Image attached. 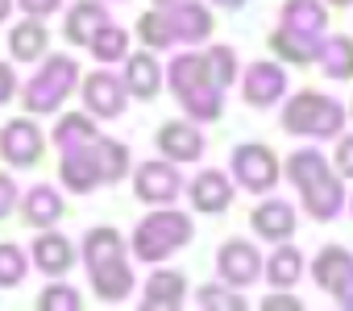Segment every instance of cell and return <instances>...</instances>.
<instances>
[{"label":"cell","instance_id":"4316f807","mask_svg":"<svg viewBox=\"0 0 353 311\" xmlns=\"http://www.w3.org/2000/svg\"><path fill=\"white\" fill-rule=\"evenodd\" d=\"M92 158H96V171H100V187H112L129 175V145L117 141V137H96L92 141Z\"/></svg>","mask_w":353,"mask_h":311},{"label":"cell","instance_id":"3957f363","mask_svg":"<svg viewBox=\"0 0 353 311\" xmlns=\"http://www.w3.org/2000/svg\"><path fill=\"white\" fill-rule=\"evenodd\" d=\"M166 87H170L174 100H179V108L188 112V120H196V125H212V120L225 116V100H221L225 92L216 87V79L208 75L204 54H196V50L170 58Z\"/></svg>","mask_w":353,"mask_h":311},{"label":"cell","instance_id":"2e32d148","mask_svg":"<svg viewBox=\"0 0 353 311\" xmlns=\"http://www.w3.org/2000/svg\"><path fill=\"white\" fill-rule=\"evenodd\" d=\"M30 257H34V270H42L46 278H67V270L75 266L79 249L54 228H38V237L30 245Z\"/></svg>","mask_w":353,"mask_h":311},{"label":"cell","instance_id":"8992f818","mask_svg":"<svg viewBox=\"0 0 353 311\" xmlns=\"http://www.w3.org/2000/svg\"><path fill=\"white\" fill-rule=\"evenodd\" d=\"M75 87H79V63L71 54H46L42 67L17 92H21V108L30 116H54L63 108V100H71Z\"/></svg>","mask_w":353,"mask_h":311},{"label":"cell","instance_id":"f546056e","mask_svg":"<svg viewBox=\"0 0 353 311\" xmlns=\"http://www.w3.org/2000/svg\"><path fill=\"white\" fill-rule=\"evenodd\" d=\"M50 137H54V145H59V153H63V149H83V145H92V141L100 137V129H96V116H88V112H63Z\"/></svg>","mask_w":353,"mask_h":311},{"label":"cell","instance_id":"4dcf8cb0","mask_svg":"<svg viewBox=\"0 0 353 311\" xmlns=\"http://www.w3.org/2000/svg\"><path fill=\"white\" fill-rule=\"evenodd\" d=\"M129 30H121V25H112V21H104L96 34H92V42H88V50H92V58L96 63H104V67H112V63H121L125 54H129Z\"/></svg>","mask_w":353,"mask_h":311},{"label":"cell","instance_id":"5b68a950","mask_svg":"<svg viewBox=\"0 0 353 311\" xmlns=\"http://www.w3.org/2000/svg\"><path fill=\"white\" fill-rule=\"evenodd\" d=\"M192 233H196V224H192L188 212H179L174 204H162V208H154L150 216L137 220V228H133V257L145 261V266L170 261L179 249L192 245Z\"/></svg>","mask_w":353,"mask_h":311},{"label":"cell","instance_id":"9c48e42d","mask_svg":"<svg viewBox=\"0 0 353 311\" xmlns=\"http://www.w3.org/2000/svg\"><path fill=\"white\" fill-rule=\"evenodd\" d=\"M79 100H83V112L96 116V120H117L129 104V92L121 83V75L112 71H92V75H79Z\"/></svg>","mask_w":353,"mask_h":311},{"label":"cell","instance_id":"ee69618b","mask_svg":"<svg viewBox=\"0 0 353 311\" xmlns=\"http://www.w3.org/2000/svg\"><path fill=\"white\" fill-rule=\"evenodd\" d=\"M212 5H221V9H245L250 0H212Z\"/></svg>","mask_w":353,"mask_h":311},{"label":"cell","instance_id":"ac0fdd59","mask_svg":"<svg viewBox=\"0 0 353 311\" xmlns=\"http://www.w3.org/2000/svg\"><path fill=\"white\" fill-rule=\"evenodd\" d=\"M17 208H21V220H26L30 228H54V224L67 216V200H63V191H54L50 183L30 187V191L17 200Z\"/></svg>","mask_w":353,"mask_h":311},{"label":"cell","instance_id":"7bdbcfd3","mask_svg":"<svg viewBox=\"0 0 353 311\" xmlns=\"http://www.w3.org/2000/svg\"><path fill=\"white\" fill-rule=\"evenodd\" d=\"M13 5H17V0H0V25H5V21H9V13H13Z\"/></svg>","mask_w":353,"mask_h":311},{"label":"cell","instance_id":"f35d334b","mask_svg":"<svg viewBox=\"0 0 353 311\" xmlns=\"http://www.w3.org/2000/svg\"><path fill=\"white\" fill-rule=\"evenodd\" d=\"M17 9H21L26 17H38V21H46L50 13H59V9H63V0H17Z\"/></svg>","mask_w":353,"mask_h":311},{"label":"cell","instance_id":"1f68e13d","mask_svg":"<svg viewBox=\"0 0 353 311\" xmlns=\"http://www.w3.org/2000/svg\"><path fill=\"white\" fill-rule=\"evenodd\" d=\"M196 307L200 311H245L250 303L229 282H204V286H196Z\"/></svg>","mask_w":353,"mask_h":311},{"label":"cell","instance_id":"d590c367","mask_svg":"<svg viewBox=\"0 0 353 311\" xmlns=\"http://www.w3.org/2000/svg\"><path fill=\"white\" fill-rule=\"evenodd\" d=\"M79 307H83L79 290H75V286H67V282H59V278L38 294V311H79Z\"/></svg>","mask_w":353,"mask_h":311},{"label":"cell","instance_id":"7a4b0ae2","mask_svg":"<svg viewBox=\"0 0 353 311\" xmlns=\"http://www.w3.org/2000/svg\"><path fill=\"white\" fill-rule=\"evenodd\" d=\"M83 266H88V282L96 290V299L104 303H125L133 294V266H129V253H125V241L112 224H96L88 228L83 245Z\"/></svg>","mask_w":353,"mask_h":311},{"label":"cell","instance_id":"60d3db41","mask_svg":"<svg viewBox=\"0 0 353 311\" xmlns=\"http://www.w3.org/2000/svg\"><path fill=\"white\" fill-rule=\"evenodd\" d=\"M17 87H21V83H17V71H13L9 63H0V104H9V100L17 96Z\"/></svg>","mask_w":353,"mask_h":311},{"label":"cell","instance_id":"ba28073f","mask_svg":"<svg viewBox=\"0 0 353 311\" xmlns=\"http://www.w3.org/2000/svg\"><path fill=\"white\" fill-rule=\"evenodd\" d=\"M46 153V133L38 129V120L26 112V116H13L0 129V162L5 167H38Z\"/></svg>","mask_w":353,"mask_h":311},{"label":"cell","instance_id":"7402d4cb","mask_svg":"<svg viewBox=\"0 0 353 311\" xmlns=\"http://www.w3.org/2000/svg\"><path fill=\"white\" fill-rule=\"evenodd\" d=\"M9 54H13V63H30V67L42 63L50 54V30H46V21H38V17L17 21L9 30Z\"/></svg>","mask_w":353,"mask_h":311},{"label":"cell","instance_id":"4fadbf2b","mask_svg":"<svg viewBox=\"0 0 353 311\" xmlns=\"http://www.w3.org/2000/svg\"><path fill=\"white\" fill-rule=\"evenodd\" d=\"M241 96H245L250 108H274V104H283V96H287V71H283V63H274V58L250 63L245 75H241Z\"/></svg>","mask_w":353,"mask_h":311},{"label":"cell","instance_id":"7c38bea8","mask_svg":"<svg viewBox=\"0 0 353 311\" xmlns=\"http://www.w3.org/2000/svg\"><path fill=\"white\" fill-rule=\"evenodd\" d=\"M154 145H158V153H162L166 162L183 167V162H200V158H204L208 137L200 133L196 120H166V125H158Z\"/></svg>","mask_w":353,"mask_h":311},{"label":"cell","instance_id":"277c9868","mask_svg":"<svg viewBox=\"0 0 353 311\" xmlns=\"http://www.w3.org/2000/svg\"><path fill=\"white\" fill-rule=\"evenodd\" d=\"M283 133L291 137H312V141H336L345 133V104L316 92V87H303L295 96H283Z\"/></svg>","mask_w":353,"mask_h":311},{"label":"cell","instance_id":"d6a6232c","mask_svg":"<svg viewBox=\"0 0 353 311\" xmlns=\"http://www.w3.org/2000/svg\"><path fill=\"white\" fill-rule=\"evenodd\" d=\"M133 34H137V42H141L145 50H170V46H174V38H170V25H166L162 9L141 13V17H137V25H133Z\"/></svg>","mask_w":353,"mask_h":311},{"label":"cell","instance_id":"836d02e7","mask_svg":"<svg viewBox=\"0 0 353 311\" xmlns=\"http://www.w3.org/2000/svg\"><path fill=\"white\" fill-rule=\"evenodd\" d=\"M204 63H208V75L216 79L221 92H229V87L237 83V75H241V71H237V50H233V46H216V42H212V46L204 50Z\"/></svg>","mask_w":353,"mask_h":311},{"label":"cell","instance_id":"603a6c76","mask_svg":"<svg viewBox=\"0 0 353 311\" xmlns=\"http://www.w3.org/2000/svg\"><path fill=\"white\" fill-rule=\"evenodd\" d=\"M59 179H63V187L75 191V195H88V191L100 187V171H96V158H92V145H83V149H63V153H59Z\"/></svg>","mask_w":353,"mask_h":311},{"label":"cell","instance_id":"8fae6325","mask_svg":"<svg viewBox=\"0 0 353 311\" xmlns=\"http://www.w3.org/2000/svg\"><path fill=\"white\" fill-rule=\"evenodd\" d=\"M162 17L170 25L174 42H188V46H208L216 34V21L208 13V5L200 0H174V5H162Z\"/></svg>","mask_w":353,"mask_h":311},{"label":"cell","instance_id":"f6af8a7d","mask_svg":"<svg viewBox=\"0 0 353 311\" xmlns=\"http://www.w3.org/2000/svg\"><path fill=\"white\" fill-rule=\"evenodd\" d=\"M328 5H332V9H349V5H353V0H328Z\"/></svg>","mask_w":353,"mask_h":311},{"label":"cell","instance_id":"d4e9b609","mask_svg":"<svg viewBox=\"0 0 353 311\" xmlns=\"http://www.w3.org/2000/svg\"><path fill=\"white\" fill-rule=\"evenodd\" d=\"M108 21V9H104V0H75V5L67 9V21H63V38L71 46H88L92 34Z\"/></svg>","mask_w":353,"mask_h":311},{"label":"cell","instance_id":"52a82bcc","mask_svg":"<svg viewBox=\"0 0 353 311\" xmlns=\"http://www.w3.org/2000/svg\"><path fill=\"white\" fill-rule=\"evenodd\" d=\"M229 171H233V183L245 187L250 195H270L283 179V162H279V153L262 141H245L233 149V158H229Z\"/></svg>","mask_w":353,"mask_h":311},{"label":"cell","instance_id":"74e56055","mask_svg":"<svg viewBox=\"0 0 353 311\" xmlns=\"http://www.w3.org/2000/svg\"><path fill=\"white\" fill-rule=\"evenodd\" d=\"M17 200H21V191H17L13 175H9V171H0V220H9V216L17 212Z\"/></svg>","mask_w":353,"mask_h":311},{"label":"cell","instance_id":"bcb514c9","mask_svg":"<svg viewBox=\"0 0 353 311\" xmlns=\"http://www.w3.org/2000/svg\"><path fill=\"white\" fill-rule=\"evenodd\" d=\"M162 5H174V0H154V9H162Z\"/></svg>","mask_w":353,"mask_h":311},{"label":"cell","instance_id":"cb8c5ba5","mask_svg":"<svg viewBox=\"0 0 353 311\" xmlns=\"http://www.w3.org/2000/svg\"><path fill=\"white\" fill-rule=\"evenodd\" d=\"M316 67L332 83H349L353 79V38L349 34H324L316 46Z\"/></svg>","mask_w":353,"mask_h":311},{"label":"cell","instance_id":"ab89813d","mask_svg":"<svg viewBox=\"0 0 353 311\" xmlns=\"http://www.w3.org/2000/svg\"><path fill=\"white\" fill-rule=\"evenodd\" d=\"M262 311H303V303L291 299L287 290H274L270 299H262Z\"/></svg>","mask_w":353,"mask_h":311},{"label":"cell","instance_id":"6da1fadb","mask_svg":"<svg viewBox=\"0 0 353 311\" xmlns=\"http://www.w3.org/2000/svg\"><path fill=\"white\" fill-rule=\"evenodd\" d=\"M287 171V179H291V187H295V195H299V204H303V212L312 216V220H320V224H328V220H336L341 212H345V179L336 175V167L324 158L320 149H295L291 158L283 162Z\"/></svg>","mask_w":353,"mask_h":311},{"label":"cell","instance_id":"9a60e30c","mask_svg":"<svg viewBox=\"0 0 353 311\" xmlns=\"http://www.w3.org/2000/svg\"><path fill=\"white\" fill-rule=\"evenodd\" d=\"M188 187V204L200 212V216H221L233 208V195H237V183L225 175V171H200Z\"/></svg>","mask_w":353,"mask_h":311},{"label":"cell","instance_id":"484cf974","mask_svg":"<svg viewBox=\"0 0 353 311\" xmlns=\"http://www.w3.org/2000/svg\"><path fill=\"white\" fill-rule=\"evenodd\" d=\"M303 253L295 249V245H287V241H279V249L262 261V278L274 286V290H291L299 278H303Z\"/></svg>","mask_w":353,"mask_h":311},{"label":"cell","instance_id":"30bf717a","mask_svg":"<svg viewBox=\"0 0 353 311\" xmlns=\"http://www.w3.org/2000/svg\"><path fill=\"white\" fill-rule=\"evenodd\" d=\"M183 191V175L174 162L166 158H154V162H141L133 171V195L145 204V208H162V204H174Z\"/></svg>","mask_w":353,"mask_h":311},{"label":"cell","instance_id":"d6986e66","mask_svg":"<svg viewBox=\"0 0 353 311\" xmlns=\"http://www.w3.org/2000/svg\"><path fill=\"white\" fill-rule=\"evenodd\" d=\"M125 71H121V83L133 100H154L162 92V67L154 58V50H137V54H125L121 58Z\"/></svg>","mask_w":353,"mask_h":311},{"label":"cell","instance_id":"7dc6e473","mask_svg":"<svg viewBox=\"0 0 353 311\" xmlns=\"http://www.w3.org/2000/svg\"><path fill=\"white\" fill-rule=\"evenodd\" d=\"M345 112H349V116H353V100H349V108H345Z\"/></svg>","mask_w":353,"mask_h":311},{"label":"cell","instance_id":"8d00e7d4","mask_svg":"<svg viewBox=\"0 0 353 311\" xmlns=\"http://www.w3.org/2000/svg\"><path fill=\"white\" fill-rule=\"evenodd\" d=\"M332 167H336V175H341V179H353V133H341V137H336Z\"/></svg>","mask_w":353,"mask_h":311},{"label":"cell","instance_id":"83f0119b","mask_svg":"<svg viewBox=\"0 0 353 311\" xmlns=\"http://www.w3.org/2000/svg\"><path fill=\"white\" fill-rule=\"evenodd\" d=\"M353 270V253L345 249V245H324L316 257H312V278H316V286L320 290H336L341 286V278Z\"/></svg>","mask_w":353,"mask_h":311},{"label":"cell","instance_id":"e0dca14e","mask_svg":"<svg viewBox=\"0 0 353 311\" xmlns=\"http://www.w3.org/2000/svg\"><path fill=\"white\" fill-rule=\"evenodd\" d=\"M188 303V274L158 266L141 286V311H179Z\"/></svg>","mask_w":353,"mask_h":311},{"label":"cell","instance_id":"e575fe53","mask_svg":"<svg viewBox=\"0 0 353 311\" xmlns=\"http://www.w3.org/2000/svg\"><path fill=\"white\" fill-rule=\"evenodd\" d=\"M26 274H30V257H26V249L13 245V241H0V290L21 286Z\"/></svg>","mask_w":353,"mask_h":311},{"label":"cell","instance_id":"ffe728a7","mask_svg":"<svg viewBox=\"0 0 353 311\" xmlns=\"http://www.w3.org/2000/svg\"><path fill=\"white\" fill-rule=\"evenodd\" d=\"M295 208L287 204V200H262L254 212H250V228L262 237V241H270V245H279V241H291L295 237Z\"/></svg>","mask_w":353,"mask_h":311},{"label":"cell","instance_id":"c3c4849f","mask_svg":"<svg viewBox=\"0 0 353 311\" xmlns=\"http://www.w3.org/2000/svg\"><path fill=\"white\" fill-rule=\"evenodd\" d=\"M345 204H349V212H353V200H345Z\"/></svg>","mask_w":353,"mask_h":311},{"label":"cell","instance_id":"f1b7e54d","mask_svg":"<svg viewBox=\"0 0 353 311\" xmlns=\"http://www.w3.org/2000/svg\"><path fill=\"white\" fill-rule=\"evenodd\" d=\"M316 46H320V38H303V34H291L283 25L270 34V50L287 67H312L316 63Z\"/></svg>","mask_w":353,"mask_h":311},{"label":"cell","instance_id":"44dd1931","mask_svg":"<svg viewBox=\"0 0 353 311\" xmlns=\"http://www.w3.org/2000/svg\"><path fill=\"white\" fill-rule=\"evenodd\" d=\"M279 25L303 38H324L328 34V5L324 0H283Z\"/></svg>","mask_w":353,"mask_h":311},{"label":"cell","instance_id":"5bb4252c","mask_svg":"<svg viewBox=\"0 0 353 311\" xmlns=\"http://www.w3.org/2000/svg\"><path fill=\"white\" fill-rule=\"evenodd\" d=\"M216 274H221V282H229L237 290L254 286L262 278V253H258V245L254 241H241V237L225 241L216 249Z\"/></svg>","mask_w":353,"mask_h":311},{"label":"cell","instance_id":"b9f144b4","mask_svg":"<svg viewBox=\"0 0 353 311\" xmlns=\"http://www.w3.org/2000/svg\"><path fill=\"white\" fill-rule=\"evenodd\" d=\"M332 299H336V307H345V311H353V270L341 278V286L332 290Z\"/></svg>","mask_w":353,"mask_h":311}]
</instances>
